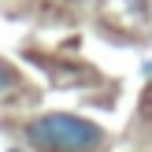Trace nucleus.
<instances>
[{
	"instance_id": "obj_1",
	"label": "nucleus",
	"mask_w": 152,
	"mask_h": 152,
	"mask_svg": "<svg viewBox=\"0 0 152 152\" xmlns=\"http://www.w3.org/2000/svg\"><path fill=\"white\" fill-rule=\"evenodd\" d=\"M26 141L37 152H93L104 141V130L82 115H63L52 111L26 126Z\"/></svg>"
},
{
	"instance_id": "obj_2",
	"label": "nucleus",
	"mask_w": 152,
	"mask_h": 152,
	"mask_svg": "<svg viewBox=\"0 0 152 152\" xmlns=\"http://www.w3.org/2000/svg\"><path fill=\"white\" fill-rule=\"evenodd\" d=\"M7 86H11V71L0 63V89H7Z\"/></svg>"
},
{
	"instance_id": "obj_3",
	"label": "nucleus",
	"mask_w": 152,
	"mask_h": 152,
	"mask_svg": "<svg viewBox=\"0 0 152 152\" xmlns=\"http://www.w3.org/2000/svg\"><path fill=\"white\" fill-rule=\"evenodd\" d=\"M11 152H22V148H11Z\"/></svg>"
}]
</instances>
